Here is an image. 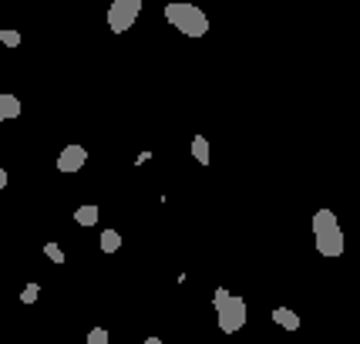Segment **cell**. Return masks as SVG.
Here are the masks:
<instances>
[{
    "mask_svg": "<svg viewBox=\"0 0 360 344\" xmlns=\"http://www.w3.org/2000/svg\"><path fill=\"white\" fill-rule=\"evenodd\" d=\"M7 183H11V176H7V169H0V189L7 186Z\"/></svg>",
    "mask_w": 360,
    "mask_h": 344,
    "instance_id": "cell-15",
    "label": "cell"
},
{
    "mask_svg": "<svg viewBox=\"0 0 360 344\" xmlns=\"http://www.w3.org/2000/svg\"><path fill=\"white\" fill-rule=\"evenodd\" d=\"M273 321H276L280 328H286V331H300V324H303V321H300V314L290 311V307H276V311H273Z\"/></svg>",
    "mask_w": 360,
    "mask_h": 344,
    "instance_id": "cell-7",
    "label": "cell"
},
{
    "mask_svg": "<svg viewBox=\"0 0 360 344\" xmlns=\"http://www.w3.org/2000/svg\"><path fill=\"white\" fill-rule=\"evenodd\" d=\"M314 240H316V253L320 257H344V226H340V219L333 209H316L314 213Z\"/></svg>",
    "mask_w": 360,
    "mask_h": 344,
    "instance_id": "cell-1",
    "label": "cell"
},
{
    "mask_svg": "<svg viewBox=\"0 0 360 344\" xmlns=\"http://www.w3.org/2000/svg\"><path fill=\"white\" fill-rule=\"evenodd\" d=\"M37 297H41V283H27L20 290V304H37Z\"/></svg>",
    "mask_w": 360,
    "mask_h": 344,
    "instance_id": "cell-12",
    "label": "cell"
},
{
    "mask_svg": "<svg viewBox=\"0 0 360 344\" xmlns=\"http://www.w3.org/2000/svg\"><path fill=\"white\" fill-rule=\"evenodd\" d=\"M141 344H165V341H162V338H145Z\"/></svg>",
    "mask_w": 360,
    "mask_h": 344,
    "instance_id": "cell-16",
    "label": "cell"
},
{
    "mask_svg": "<svg viewBox=\"0 0 360 344\" xmlns=\"http://www.w3.org/2000/svg\"><path fill=\"white\" fill-rule=\"evenodd\" d=\"M122 250V233L118 230H101V253H118Z\"/></svg>",
    "mask_w": 360,
    "mask_h": 344,
    "instance_id": "cell-8",
    "label": "cell"
},
{
    "mask_svg": "<svg viewBox=\"0 0 360 344\" xmlns=\"http://www.w3.org/2000/svg\"><path fill=\"white\" fill-rule=\"evenodd\" d=\"M0 44H4V47H20V31L4 27V31H0Z\"/></svg>",
    "mask_w": 360,
    "mask_h": 344,
    "instance_id": "cell-13",
    "label": "cell"
},
{
    "mask_svg": "<svg viewBox=\"0 0 360 344\" xmlns=\"http://www.w3.org/2000/svg\"><path fill=\"white\" fill-rule=\"evenodd\" d=\"M212 311H216V321H219L222 334H236V331L246 328V321H250L246 300L239 297V294H233V290H226V287H219L212 294Z\"/></svg>",
    "mask_w": 360,
    "mask_h": 344,
    "instance_id": "cell-2",
    "label": "cell"
},
{
    "mask_svg": "<svg viewBox=\"0 0 360 344\" xmlns=\"http://www.w3.org/2000/svg\"><path fill=\"white\" fill-rule=\"evenodd\" d=\"M75 223L78 226H94L98 223V206H78L75 209Z\"/></svg>",
    "mask_w": 360,
    "mask_h": 344,
    "instance_id": "cell-10",
    "label": "cell"
},
{
    "mask_svg": "<svg viewBox=\"0 0 360 344\" xmlns=\"http://www.w3.org/2000/svg\"><path fill=\"white\" fill-rule=\"evenodd\" d=\"M165 20L172 24L175 31H182L186 37H205L209 34V14L195 4H186V0H175V4H165Z\"/></svg>",
    "mask_w": 360,
    "mask_h": 344,
    "instance_id": "cell-3",
    "label": "cell"
},
{
    "mask_svg": "<svg viewBox=\"0 0 360 344\" xmlns=\"http://www.w3.org/2000/svg\"><path fill=\"white\" fill-rule=\"evenodd\" d=\"M192 156H195L199 166H209V139H205V135H195V139H192Z\"/></svg>",
    "mask_w": 360,
    "mask_h": 344,
    "instance_id": "cell-9",
    "label": "cell"
},
{
    "mask_svg": "<svg viewBox=\"0 0 360 344\" xmlns=\"http://www.w3.org/2000/svg\"><path fill=\"white\" fill-rule=\"evenodd\" d=\"M14 118H20V98L0 92V122H14Z\"/></svg>",
    "mask_w": 360,
    "mask_h": 344,
    "instance_id": "cell-6",
    "label": "cell"
},
{
    "mask_svg": "<svg viewBox=\"0 0 360 344\" xmlns=\"http://www.w3.org/2000/svg\"><path fill=\"white\" fill-rule=\"evenodd\" d=\"M84 162H88V149L84 145H64L61 156H58V172H64V176H71V172L84 169Z\"/></svg>",
    "mask_w": 360,
    "mask_h": 344,
    "instance_id": "cell-5",
    "label": "cell"
},
{
    "mask_svg": "<svg viewBox=\"0 0 360 344\" xmlns=\"http://www.w3.org/2000/svg\"><path fill=\"white\" fill-rule=\"evenodd\" d=\"M44 257L47 260H51V264H68V260H64V250H61V243H44Z\"/></svg>",
    "mask_w": 360,
    "mask_h": 344,
    "instance_id": "cell-11",
    "label": "cell"
},
{
    "mask_svg": "<svg viewBox=\"0 0 360 344\" xmlns=\"http://www.w3.org/2000/svg\"><path fill=\"white\" fill-rule=\"evenodd\" d=\"M141 14V0H111L108 7V27L115 34H125L135 27V20Z\"/></svg>",
    "mask_w": 360,
    "mask_h": 344,
    "instance_id": "cell-4",
    "label": "cell"
},
{
    "mask_svg": "<svg viewBox=\"0 0 360 344\" xmlns=\"http://www.w3.org/2000/svg\"><path fill=\"white\" fill-rule=\"evenodd\" d=\"M88 344H108V331H105V328H91V331H88Z\"/></svg>",
    "mask_w": 360,
    "mask_h": 344,
    "instance_id": "cell-14",
    "label": "cell"
}]
</instances>
